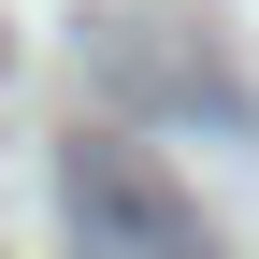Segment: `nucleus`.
I'll use <instances>...</instances> for the list:
<instances>
[{
  "mask_svg": "<svg viewBox=\"0 0 259 259\" xmlns=\"http://www.w3.org/2000/svg\"><path fill=\"white\" fill-rule=\"evenodd\" d=\"M58 216H72V245H202V202H187L173 173H158L144 144H72L58 158Z\"/></svg>",
  "mask_w": 259,
  "mask_h": 259,
  "instance_id": "f257e3e1",
  "label": "nucleus"
}]
</instances>
